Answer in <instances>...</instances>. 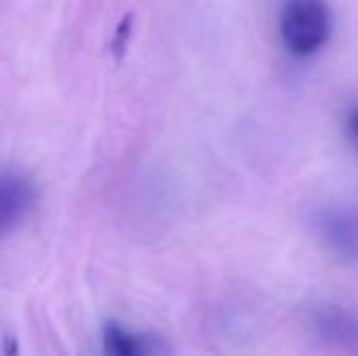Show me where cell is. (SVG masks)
<instances>
[{
	"mask_svg": "<svg viewBox=\"0 0 358 356\" xmlns=\"http://www.w3.org/2000/svg\"><path fill=\"white\" fill-rule=\"evenodd\" d=\"M312 232L320 244L339 262L358 266V208L324 205L310 218Z\"/></svg>",
	"mask_w": 358,
	"mask_h": 356,
	"instance_id": "7a4b0ae2",
	"label": "cell"
},
{
	"mask_svg": "<svg viewBox=\"0 0 358 356\" xmlns=\"http://www.w3.org/2000/svg\"><path fill=\"white\" fill-rule=\"evenodd\" d=\"M129 34H132V17H124L122 22H120V27H117V32H115V44H113V49H115V57H122L124 54V47L129 44Z\"/></svg>",
	"mask_w": 358,
	"mask_h": 356,
	"instance_id": "8992f818",
	"label": "cell"
},
{
	"mask_svg": "<svg viewBox=\"0 0 358 356\" xmlns=\"http://www.w3.org/2000/svg\"><path fill=\"white\" fill-rule=\"evenodd\" d=\"M315 337L339 354L358 356V313L341 305H320L310 315Z\"/></svg>",
	"mask_w": 358,
	"mask_h": 356,
	"instance_id": "3957f363",
	"label": "cell"
},
{
	"mask_svg": "<svg viewBox=\"0 0 358 356\" xmlns=\"http://www.w3.org/2000/svg\"><path fill=\"white\" fill-rule=\"evenodd\" d=\"M34 185L17 171H0V234L17 227L34 205Z\"/></svg>",
	"mask_w": 358,
	"mask_h": 356,
	"instance_id": "5b68a950",
	"label": "cell"
},
{
	"mask_svg": "<svg viewBox=\"0 0 358 356\" xmlns=\"http://www.w3.org/2000/svg\"><path fill=\"white\" fill-rule=\"evenodd\" d=\"M280 42L292 57L310 59L331 34V13L324 0H285L278 15Z\"/></svg>",
	"mask_w": 358,
	"mask_h": 356,
	"instance_id": "6da1fadb",
	"label": "cell"
},
{
	"mask_svg": "<svg viewBox=\"0 0 358 356\" xmlns=\"http://www.w3.org/2000/svg\"><path fill=\"white\" fill-rule=\"evenodd\" d=\"M103 356H171V344L156 332H139L120 322H108L100 334Z\"/></svg>",
	"mask_w": 358,
	"mask_h": 356,
	"instance_id": "277c9868",
	"label": "cell"
},
{
	"mask_svg": "<svg viewBox=\"0 0 358 356\" xmlns=\"http://www.w3.org/2000/svg\"><path fill=\"white\" fill-rule=\"evenodd\" d=\"M344 124H346V137H349V142L358 149V103H354L346 110Z\"/></svg>",
	"mask_w": 358,
	"mask_h": 356,
	"instance_id": "52a82bcc",
	"label": "cell"
}]
</instances>
